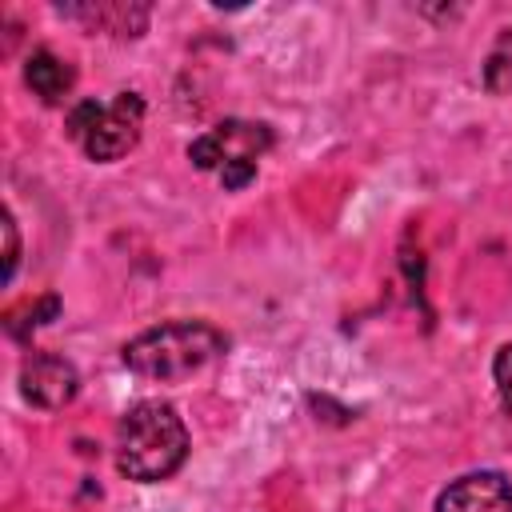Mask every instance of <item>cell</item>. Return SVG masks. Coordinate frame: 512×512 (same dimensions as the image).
<instances>
[{
  "mask_svg": "<svg viewBox=\"0 0 512 512\" xmlns=\"http://www.w3.org/2000/svg\"><path fill=\"white\" fill-rule=\"evenodd\" d=\"M188 456V428L168 400H140L120 416L116 428V468L128 480L156 484L168 480Z\"/></svg>",
  "mask_w": 512,
  "mask_h": 512,
  "instance_id": "cell-1",
  "label": "cell"
},
{
  "mask_svg": "<svg viewBox=\"0 0 512 512\" xmlns=\"http://www.w3.org/2000/svg\"><path fill=\"white\" fill-rule=\"evenodd\" d=\"M224 348H228V340L220 328H212L204 320H172V324L148 328L136 340H128L120 360H124V368H132L136 376H148V380H184V376L200 372L204 364H212Z\"/></svg>",
  "mask_w": 512,
  "mask_h": 512,
  "instance_id": "cell-2",
  "label": "cell"
},
{
  "mask_svg": "<svg viewBox=\"0 0 512 512\" xmlns=\"http://www.w3.org/2000/svg\"><path fill=\"white\" fill-rule=\"evenodd\" d=\"M144 128V100L136 92H116L108 104L80 100L68 112V136L84 148L88 160H120L124 152L136 148Z\"/></svg>",
  "mask_w": 512,
  "mask_h": 512,
  "instance_id": "cell-3",
  "label": "cell"
},
{
  "mask_svg": "<svg viewBox=\"0 0 512 512\" xmlns=\"http://www.w3.org/2000/svg\"><path fill=\"white\" fill-rule=\"evenodd\" d=\"M268 148H272L268 124L224 120V124H216L212 132H204V136H196L188 144V160L196 168H204V172H220L224 164H236V160H252L256 164V156L268 152Z\"/></svg>",
  "mask_w": 512,
  "mask_h": 512,
  "instance_id": "cell-4",
  "label": "cell"
},
{
  "mask_svg": "<svg viewBox=\"0 0 512 512\" xmlns=\"http://www.w3.org/2000/svg\"><path fill=\"white\" fill-rule=\"evenodd\" d=\"M76 392H80V372L72 360L56 356V352H32L20 364V396L32 408L56 412V408L72 404Z\"/></svg>",
  "mask_w": 512,
  "mask_h": 512,
  "instance_id": "cell-5",
  "label": "cell"
},
{
  "mask_svg": "<svg viewBox=\"0 0 512 512\" xmlns=\"http://www.w3.org/2000/svg\"><path fill=\"white\" fill-rule=\"evenodd\" d=\"M436 512H512V484L504 472H468L436 496Z\"/></svg>",
  "mask_w": 512,
  "mask_h": 512,
  "instance_id": "cell-6",
  "label": "cell"
},
{
  "mask_svg": "<svg viewBox=\"0 0 512 512\" xmlns=\"http://www.w3.org/2000/svg\"><path fill=\"white\" fill-rule=\"evenodd\" d=\"M72 68H68V60H60L56 52H48V48H40V52H32L28 60H24V84L44 100V104H60L68 92H72Z\"/></svg>",
  "mask_w": 512,
  "mask_h": 512,
  "instance_id": "cell-7",
  "label": "cell"
},
{
  "mask_svg": "<svg viewBox=\"0 0 512 512\" xmlns=\"http://www.w3.org/2000/svg\"><path fill=\"white\" fill-rule=\"evenodd\" d=\"M72 20H84L96 32H116V36H140L148 24V8H128V4H84V8H60Z\"/></svg>",
  "mask_w": 512,
  "mask_h": 512,
  "instance_id": "cell-8",
  "label": "cell"
},
{
  "mask_svg": "<svg viewBox=\"0 0 512 512\" xmlns=\"http://www.w3.org/2000/svg\"><path fill=\"white\" fill-rule=\"evenodd\" d=\"M484 84L488 92H512V28L500 32L496 48L484 60Z\"/></svg>",
  "mask_w": 512,
  "mask_h": 512,
  "instance_id": "cell-9",
  "label": "cell"
},
{
  "mask_svg": "<svg viewBox=\"0 0 512 512\" xmlns=\"http://www.w3.org/2000/svg\"><path fill=\"white\" fill-rule=\"evenodd\" d=\"M60 312V300L56 296H44V300H36V304H28L24 312H12L8 316V332L16 336V340H24L32 328H40V324H48L52 316Z\"/></svg>",
  "mask_w": 512,
  "mask_h": 512,
  "instance_id": "cell-10",
  "label": "cell"
},
{
  "mask_svg": "<svg viewBox=\"0 0 512 512\" xmlns=\"http://www.w3.org/2000/svg\"><path fill=\"white\" fill-rule=\"evenodd\" d=\"M492 376H496V388H500L504 408L512 412V344H500V352L492 360Z\"/></svg>",
  "mask_w": 512,
  "mask_h": 512,
  "instance_id": "cell-11",
  "label": "cell"
},
{
  "mask_svg": "<svg viewBox=\"0 0 512 512\" xmlns=\"http://www.w3.org/2000/svg\"><path fill=\"white\" fill-rule=\"evenodd\" d=\"M16 260H20V236H16V220H12V212H4V280H12Z\"/></svg>",
  "mask_w": 512,
  "mask_h": 512,
  "instance_id": "cell-12",
  "label": "cell"
},
{
  "mask_svg": "<svg viewBox=\"0 0 512 512\" xmlns=\"http://www.w3.org/2000/svg\"><path fill=\"white\" fill-rule=\"evenodd\" d=\"M216 176H220V184H224V188H232V192H236V188H244V184L256 176V164H252V160H236V164H224Z\"/></svg>",
  "mask_w": 512,
  "mask_h": 512,
  "instance_id": "cell-13",
  "label": "cell"
}]
</instances>
